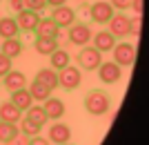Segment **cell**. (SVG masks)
<instances>
[{"instance_id": "2", "label": "cell", "mask_w": 149, "mask_h": 145, "mask_svg": "<svg viewBox=\"0 0 149 145\" xmlns=\"http://www.w3.org/2000/svg\"><path fill=\"white\" fill-rule=\"evenodd\" d=\"M80 83H82V71H80V67H76V65L69 63L67 67H62V69L58 71V87H62L65 92L78 89Z\"/></svg>"}, {"instance_id": "27", "label": "cell", "mask_w": 149, "mask_h": 145, "mask_svg": "<svg viewBox=\"0 0 149 145\" xmlns=\"http://www.w3.org/2000/svg\"><path fill=\"white\" fill-rule=\"evenodd\" d=\"M140 29H143V18L140 16L129 18V36H140Z\"/></svg>"}, {"instance_id": "14", "label": "cell", "mask_w": 149, "mask_h": 145, "mask_svg": "<svg viewBox=\"0 0 149 145\" xmlns=\"http://www.w3.org/2000/svg\"><path fill=\"white\" fill-rule=\"evenodd\" d=\"M33 34H36V36H45V38H60L62 29L51 18H40V22H38V27H36Z\"/></svg>"}, {"instance_id": "10", "label": "cell", "mask_w": 149, "mask_h": 145, "mask_svg": "<svg viewBox=\"0 0 149 145\" xmlns=\"http://www.w3.org/2000/svg\"><path fill=\"white\" fill-rule=\"evenodd\" d=\"M123 67L120 65H116L113 60H109V63H100L98 65V78L100 83H105V85H113V83L120 81V76H123Z\"/></svg>"}, {"instance_id": "19", "label": "cell", "mask_w": 149, "mask_h": 145, "mask_svg": "<svg viewBox=\"0 0 149 145\" xmlns=\"http://www.w3.org/2000/svg\"><path fill=\"white\" fill-rule=\"evenodd\" d=\"M33 49H36L40 56H49L51 51H56V49H58V38L36 36V40H33Z\"/></svg>"}, {"instance_id": "15", "label": "cell", "mask_w": 149, "mask_h": 145, "mask_svg": "<svg viewBox=\"0 0 149 145\" xmlns=\"http://www.w3.org/2000/svg\"><path fill=\"white\" fill-rule=\"evenodd\" d=\"M42 107H45V112H47V118L49 120H60L62 116H65V103H62L60 98L49 96V98L42 103Z\"/></svg>"}, {"instance_id": "20", "label": "cell", "mask_w": 149, "mask_h": 145, "mask_svg": "<svg viewBox=\"0 0 149 145\" xmlns=\"http://www.w3.org/2000/svg\"><path fill=\"white\" fill-rule=\"evenodd\" d=\"M33 81L47 85L49 89H56V87H58V71L51 69V67H42V69L36 71V78H33Z\"/></svg>"}, {"instance_id": "33", "label": "cell", "mask_w": 149, "mask_h": 145, "mask_svg": "<svg viewBox=\"0 0 149 145\" xmlns=\"http://www.w3.org/2000/svg\"><path fill=\"white\" fill-rule=\"evenodd\" d=\"M129 9H134L136 16H143V11H145V0H131Z\"/></svg>"}, {"instance_id": "18", "label": "cell", "mask_w": 149, "mask_h": 145, "mask_svg": "<svg viewBox=\"0 0 149 145\" xmlns=\"http://www.w3.org/2000/svg\"><path fill=\"white\" fill-rule=\"evenodd\" d=\"M0 54H5L13 60V58H18L22 54V40L20 38H5L2 45H0Z\"/></svg>"}, {"instance_id": "16", "label": "cell", "mask_w": 149, "mask_h": 145, "mask_svg": "<svg viewBox=\"0 0 149 145\" xmlns=\"http://www.w3.org/2000/svg\"><path fill=\"white\" fill-rule=\"evenodd\" d=\"M20 118H22V109H18V107H16V105H13L11 101L0 103V120L18 125V120H20Z\"/></svg>"}, {"instance_id": "5", "label": "cell", "mask_w": 149, "mask_h": 145, "mask_svg": "<svg viewBox=\"0 0 149 145\" xmlns=\"http://www.w3.org/2000/svg\"><path fill=\"white\" fill-rule=\"evenodd\" d=\"M67 36H69V43H71V45H76V47H85V45L91 43L93 32H91V27L85 25V22H74V25L69 27Z\"/></svg>"}, {"instance_id": "29", "label": "cell", "mask_w": 149, "mask_h": 145, "mask_svg": "<svg viewBox=\"0 0 149 145\" xmlns=\"http://www.w3.org/2000/svg\"><path fill=\"white\" fill-rule=\"evenodd\" d=\"M13 67H11V58L9 56H5V54H0V78L7 74V71H11Z\"/></svg>"}, {"instance_id": "7", "label": "cell", "mask_w": 149, "mask_h": 145, "mask_svg": "<svg viewBox=\"0 0 149 145\" xmlns=\"http://www.w3.org/2000/svg\"><path fill=\"white\" fill-rule=\"evenodd\" d=\"M54 22H56L60 29H69V27L76 22V9H71V7L62 5V7H54L51 9V16H49Z\"/></svg>"}, {"instance_id": "25", "label": "cell", "mask_w": 149, "mask_h": 145, "mask_svg": "<svg viewBox=\"0 0 149 145\" xmlns=\"http://www.w3.org/2000/svg\"><path fill=\"white\" fill-rule=\"evenodd\" d=\"M40 130H42L40 125L31 123V120H29V118H25V116L18 120V132H20V134H25L27 139H33V136H38V134H40Z\"/></svg>"}, {"instance_id": "11", "label": "cell", "mask_w": 149, "mask_h": 145, "mask_svg": "<svg viewBox=\"0 0 149 145\" xmlns=\"http://www.w3.org/2000/svg\"><path fill=\"white\" fill-rule=\"evenodd\" d=\"M49 141L51 143H69L71 141V130H69L67 123H62V120H56L54 125H49Z\"/></svg>"}, {"instance_id": "26", "label": "cell", "mask_w": 149, "mask_h": 145, "mask_svg": "<svg viewBox=\"0 0 149 145\" xmlns=\"http://www.w3.org/2000/svg\"><path fill=\"white\" fill-rule=\"evenodd\" d=\"M16 134H18V125L0 120V143H7V141H11Z\"/></svg>"}, {"instance_id": "6", "label": "cell", "mask_w": 149, "mask_h": 145, "mask_svg": "<svg viewBox=\"0 0 149 145\" xmlns=\"http://www.w3.org/2000/svg\"><path fill=\"white\" fill-rule=\"evenodd\" d=\"M113 13L116 11H113V7L109 5V0H98V2H93V5L89 7V18H91L93 22H98V25H107Z\"/></svg>"}, {"instance_id": "22", "label": "cell", "mask_w": 149, "mask_h": 145, "mask_svg": "<svg viewBox=\"0 0 149 145\" xmlns=\"http://www.w3.org/2000/svg\"><path fill=\"white\" fill-rule=\"evenodd\" d=\"M27 89H29V94H31V98H33V103H45V101L51 96V92H54V89H49L47 85H42V83H38V81H31V85H29Z\"/></svg>"}, {"instance_id": "32", "label": "cell", "mask_w": 149, "mask_h": 145, "mask_svg": "<svg viewBox=\"0 0 149 145\" xmlns=\"http://www.w3.org/2000/svg\"><path fill=\"white\" fill-rule=\"evenodd\" d=\"M9 9H11V13H20L22 9H27L25 0H9Z\"/></svg>"}, {"instance_id": "3", "label": "cell", "mask_w": 149, "mask_h": 145, "mask_svg": "<svg viewBox=\"0 0 149 145\" xmlns=\"http://www.w3.org/2000/svg\"><path fill=\"white\" fill-rule=\"evenodd\" d=\"M111 54H113V63L120 65V67H131V65L136 63V47L131 43H125V40L116 43Z\"/></svg>"}, {"instance_id": "34", "label": "cell", "mask_w": 149, "mask_h": 145, "mask_svg": "<svg viewBox=\"0 0 149 145\" xmlns=\"http://www.w3.org/2000/svg\"><path fill=\"white\" fill-rule=\"evenodd\" d=\"M29 145H51V143H49V139H42V136L38 134L33 139H29Z\"/></svg>"}, {"instance_id": "31", "label": "cell", "mask_w": 149, "mask_h": 145, "mask_svg": "<svg viewBox=\"0 0 149 145\" xmlns=\"http://www.w3.org/2000/svg\"><path fill=\"white\" fill-rule=\"evenodd\" d=\"M5 145H29V139H27V136H25V134H16V136H13V139L11 141H7V143Z\"/></svg>"}, {"instance_id": "8", "label": "cell", "mask_w": 149, "mask_h": 145, "mask_svg": "<svg viewBox=\"0 0 149 145\" xmlns=\"http://www.w3.org/2000/svg\"><path fill=\"white\" fill-rule=\"evenodd\" d=\"M107 32L111 34L113 38L129 36V18H127L123 11H116L111 18H109V22H107Z\"/></svg>"}, {"instance_id": "17", "label": "cell", "mask_w": 149, "mask_h": 145, "mask_svg": "<svg viewBox=\"0 0 149 145\" xmlns=\"http://www.w3.org/2000/svg\"><path fill=\"white\" fill-rule=\"evenodd\" d=\"M9 101H11L18 109H22V114H25L27 109L33 105V98H31V94H29V89H27V87H22V89H13L11 96H9Z\"/></svg>"}, {"instance_id": "30", "label": "cell", "mask_w": 149, "mask_h": 145, "mask_svg": "<svg viewBox=\"0 0 149 145\" xmlns=\"http://www.w3.org/2000/svg\"><path fill=\"white\" fill-rule=\"evenodd\" d=\"M109 5L113 7V11H125V9H129L131 0H109Z\"/></svg>"}, {"instance_id": "4", "label": "cell", "mask_w": 149, "mask_h": 145, "mask_svg": "<svg viewBox=\"0 0 149 145\" xmlns=\"http://www.w3.org/2000/svg\"><path fill=\"white\" fill-rule=\"evenodd\" d=\"M102 63V54H100L96 47H89V45H85V47H80V54H78V67L80 69H98V65Z\"/></svg>"}, {"instance_id": "21", "label": "cell", "mask_w": 149, "mask_h": 145, "mask_svg": "<svg viewBox=\"0 0 149 145\" xmlns=\"http://www.w3.org/2000/svg\"><path fill=\"white\" fill-rule=\"evenodd\" d=\"M69 63H71V56H69L67 49H60V47H58L56 51H51V54H49V65H51V69L60 71L62 67H67Z\"/></svg>"}, {"instance_id": "12", "label": "cell", "mask_w": 149, "mask_h": 145, "mask_svg": "<svg viewBox=\"0 0 149 145\" xmlns=\"http://www.w3.org/2000/svg\"><path fill=\"white\" fill-rule=\"evenodd\" d=\"M91 43H93L91 47H96L100 54H107V51H111V49H113L116 38H113L111 34L107 32V29H102V32H98V34H93V36H91Z\"/></svg>"}, {"instance_id": "28", "label": "cell", "mask_w": 149, "mask_h": 145, "mask_svg": "<svg viewBox=\"0 0 149 145\" xmlns=\"http://www.w3.org/2000/svg\"><path fill=\"white\" fill-rule=\"evenodd\" d=\"M25 7L27 9H31V11H42V9H47V0H25Z\"/></svg>"}, {"instance_id": "13", "label": "cell", "mask_w": 149, "mask_h": 145, "mask_svg": "<svg viewBox=\"0 0 149 145\" xmlns=\"http://www.w3.org/2000/svg\"><path fill=\"white\" fill-rule=\"evenodd\" d=\"M2 87L9 89V92H13V89H22V87H27V76L22 74V71H16V69L7 71V74L2 76Z\"/></svg>"}, {"instance_id": "1", "label": "cell", "mask_w": 149, "mask_h": 145, "mask_svg": "<svg viewBox=\"0 0 149 145\" xmlns=\"http://www.w3.org/2000/svg\"><path fill=\"white\" fill-rule=\"evenodd\" d=\"M111 107V101H109V96L105 92H100V89H93L85 96V109H87L91 116H105Z\"/></svg>"}, {"instance_id": "24", "label": "cell", "mask_w": 149, "mask_h": 145, "mask_svg": "<svg viewBox=\"0 0 149 145\" xmlns=\"http://www.w3.org/2000/svg\"><path fill=\"white\" fill-rule=\"evenodd\" d=\"M22 116H25V118H29L31 123L40 125V127H42L45 123L49 120V118H47V112H45V107H42V105H36V103H33V105H31V107L27 109V112L22 114Z\"/></svg>"}, {"instance_id": "36", "label": "cell", "mask_w": 149, "mask_h": 145, "mask_svg": "<svg viewBox=\"0 0 149 145\" xmlns=\"http://www.w3.org/2000/svg\"><path fill=\"white\" fill-rule=\"evenodd\" d=\"M60 145H74V143H60Z\"/></svg>"}, {"instance_id": "23", "label": "cell", "mask_w": 149, "mask_h": 145, "mask_svg": "<svg viewBox=\"0 0 149 145\" xmlns=\"http://www.w3.org/2000/svg\"><path fill=\"white\" fill-rule=\"evenodd\" d=\"M18 34H20V29H18L16 18H11V16L0 18V36H2V40L5 38H18Z\"/></svg>"}, {"instance_id": "35", "label": "cell", "mask_w": 149, "mask_h": 145, "mask_svg": "<svg viewBox=\"0 0 149 145\" xmlns=\"http://www.w3.org/2000/svg\"><path fill=\"white\" fill-rule=\"evenodd\" d=\"M62 5H67V0H47V7H62Z\"/></svg>"}, {"instance_id": "9", "label": "cell", "mask_w": 149, "mask_h": 145, "mask_svg": "<svg viewBox=\"0 0 149 145\" xmlns=\"http://www.w3.org/2000/svg\"><path fill=\"white\" fill-rule=\"evenodd\" d=\"M16 22H18V29L25 34H33L36 32L38 22H40V13L31 11V9H22L20 13H16Z\"/></svg>"}]
</instances>
